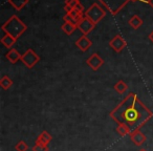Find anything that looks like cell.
Wrapping results in <instances>:
<instances>
[{
  "instance_id": "cell-1",
  "label": "cell",
  "mask_w": 153,
  "mask_h": 151,
  "mask_svg": "<svg viewBox=\"0 0 153 151\" xmlns=\"http://www.w3.org/2000/svg\"><path fill=\"white\" fill-rule=\"evenodd\" d=\"M153 112L143 104L134 92H130L110 112V118L117 124H125L131 130H138L150 121Z\"/></svg>"
},
{
  "instance_id": "cell-2",
  "label": "cell",
  "mask_w": 153,
  "mask_h": 151,
  "mask_svg": "<svg viewBox=\"0 0 153 151\" xmlns=\"http://www.w3.org/2000/svg\"><path fill=\"white\" fill-rule=\"evenodd\" d=\"M1 30L5 33V34L11 35L12 37H14L15 39H18L26 30L27 26L17 17V16H12L2 26Z\"/></svg>"
},
{
  "instance_id": "cell-3",
  "label": "cell",
  "mask_w": 153,
  "mask_h": 151,
  "mask_svg": "<svg viewBox=\"0 0 153 151\" xmlns=\"http://www.w3.org/2000/svg\"><path fill=\"white\" fill-rule=\"evenodd\" d=\"M113 16L117 15L124 7L128 4L130 1H137V0H99Z\"/></svg>"
},
{
  "instance_id": "cell-4",
  "label": "cell",
  "mask_w": 153,
  "mask_h": 151,
  "mask_svg": "<svg viewBox=\"0 0 153 151\" xmlns=\"http://www.w3.org/2000/svg\"><path fill=\"white\" fill-rule=\"evenodd\" d=\"M105 15H106V12L98 3H94L84 14V16L87 17L89 20H91L94 24L99 23L105 17Z\"/></svg>"
},
{
  "instance_id": "cell-5",
  "label": "cell",
  "mask_w": 153,
  "mask_h": 151,
  "mask_svg": "<svg viewBox=\"0 0 153 151\" xmlns=\"http://www.w3.org/2000/svg\"><path fill=\"white\" fill-rule=\"evenodd\" d=\"M39 60H40L39 56L30 48L27 49V51H26L21 57L22 63H23L27 68H33L37 63H38Z\"/></svg>"
},
{
  "instance_id": "cell-6",
  "label": "cell",
  "mask_w": 153,
  "mask_h": 151,
  "mask_svg": "<svg viewBox=\"0 0 153 151\" xmlns=\"http://www.w3.org/2000/svg\"><path fill=\"white\" fill-rule=\"evenodd\" d=\"M109 45H110V47L114 51H117V53H121V51L126 47L127 42L124 40V38L121 36V35H117V36H114L110 40Z\"/></svg>"
},
{
  "instance_id": "cell-7",
  "label": "cell",
  "mask_w": 153,
  "mask_h": 151,
  "mask_svg": "<svg viewBox=\"0 0 153 151\" xmlns=\"http://www.w3.org/2000/svg\"><path fill=\"white\" fill-rule=\"evenodd\" d=\"M86 63H87V65L89 66L92 70L97 71L98 69H100V67H102L103 66V64H104V60H103L102 58H101L100 56L96 53V54H92V55L88 58L87 61H86Z\"/></svg>"
},
{
  "instance_id": "cell-8",
  "label": "cell",
  "mask_w": 153,
  "mask_h": 151,
  "mask_svg": "<svg viewBox=\"0 0 153 151\" xmlns=\"http://www.w3.org/2000/svg\"><path fill=\"white\" fill-rule=\"evenodd\" d=\"M94 26H96V24H94L91 20L88 19L87 17H85V16H84V18L79 22V24H78V28L81 30L82 34L86 35V36H87V34H89V33L94 30Z\"/></svg>"
},
{
  "instance_id": "cell-9",
  "label": "cell",
  "mask_w": 153,
  "mask_h": 151,
  "mask_svg": "<svg viewBox=\"0 0 153 151\" xmlns=\"http://www.w3.org/2000/svg\"><path fill=\"white\" fill-rule=\"evenodd\" d=\"M129 135H130L131 142L133 143L135 146H143L147 141V136L145 135L140 129L131 131V133H130Z\"/></svg>"
},
{
  "instance_id": "cell-10",
  "label": "cell",
  "mask_w": 153,
  "mask_h": 151,
  "mask_svg": "<svg viewBox=\"0 0 153 151\" xmlns=\"http://www.w3.org/2000/svg\"><path fill=\"white\" fill-rule=\"evenodd\" d=\"M92 45V42L86 35H83L76 41V46L82 51H86Z\"/></svg>"
},
{
  "instance_id": "cell-11",
  "label": "cell",
  "mask_w": 153,
  "mask_h": 151,
  "mask_svg": "<svg viewBox=\"0 0 153 151\" xmlns=\"http://www.w3.org/2000/svg\"><path fill=\"white\" fill-rule=\"evenodd\" d=\"M51 140H53L51 135L46 131V130H44V131H42L40 134H39L38 138H36V142H35V143H37V144H42V145H46V146H48V144L51 142Z\"/></svg>"
},
{
  "instance_id": "cell-12",
  "label": "cell",
  "mask_w": 153,
  "mask_h": 151,
  "mask_svg": "<svg viewBox=\"0 0 153 151\" xmlns=\"http://www.w3.org/2000/svg\"><path fill=\"white\" fill-rule=\"evenodd\" d=\"M5 57H7V59L9 60L11 63L15 64V63H17L19 60H21L22 55H20V53L17 51V49L12 48V49H10V51H7V55H5Z\"/></svg>"
},
{
  "instance_id": "cell-13",
  "label": "cell",
  "mask_w": 153,
  "mask_h": 151,
  "mask_svg": "<svg viewBox=\"0 0 153 151\" xmlns=\"http://www.w3.org/2000/svg\"><path fill=\"white\" fill-rule=\"evenodd\" d=\"M16 41H17V39H15L14 37H12L11 35H9V34H5L4 36L1 38V43H2L7 48H11V47L15 44Z\"/></svg>"
},
{
  "instance_id": "cell-14",
  "label": "cell",
  "mask_w": 153,
  "mask_h": 151,
  "mask_svg": "<svg viewBox=\"0 0 153 151\" xmlns=\"http://www.w3.org/2000/svg\"><path fill=\"white\" fill-rule=\"evenodd\" d=\"M30 0H9V3L17 11L22 10L26 4L28 3Z\"/></svg>"
},
{
  "instance_id": "cell-15",
  "label": "cell",
  "mask_w": 153,
  "mask_h": 151,
  "mask_svg": "<svg viewBox=\"0 0 153 151\" xmlns=\"http://www.w3.org/2000/svg\"><path fill=\"white\" fill-rule=\"evenodd\" d=\"M128 23H129V25L131 26L132 28H134V30H137V28H140V25L143 24V20L140 19L137 15H134V16H132V17L130 18L129 21H128Z\"/></svg>"
},
{
  "instance_id": "cell-16",
  "label": "cell",
  "mask_w": 153,
  "mask_h": 151,
  "mask_svg": "<svg viewBox=\"0 0 153 151\" xmlns=\"http://www.w3.org/2000/svg\"><path fill=\"white\" fill-rule=\"evenodd\" d=\"M113 88H114V90L117 92V94H123L124 92H126V90L128 89V85H127V84H126L124 81H122V80H120V81H117V83L114 84V86H113Z\"/></svg>"
},
{
  "instance_id": "cell-17",
  "label": "cell",
  "mask_w": 153,
  "mask_h": 151,
  "mask_svg": "<svg viewBox=\"0 0 153 151\" xmlns=\"http://www.w3.org/2000/svg\"><path fill=\"white\" fill-rule=\"evenodd\" d=\"M131 128L129 126L125 125V124H117V132L120 134L121 136H124L126 134H130L131 133Z\"/></svg>"
},
{
  "instance_id": "cell-18",
  "label": "cell",
  "mask_w": 153,
  "mask_h": 151,
  "mask_svg": "<svg viewBox=\"0 0 153 151\" xmlns=\"http://www.w3.org/2000/svg\"><path fill=\"white\" fill-rule=\"evenodd\" d=\"M68 15L72 18V20H74V24H76V25H78V24H79V22L84 18L83 14L80 13V12H78L76 10H72V11L70 12Z\"/></svg>"
},
{
  "instance_id": "cell-19",
  "label": "cell",
  "mask_w": 153,
  "mask_h": 151,
  "mask_svg": "<svg viewBox=\"0 0 153 151\" xmlns=\"http://www.w3.org/2000/svg\"><path fill=\"white\" fill-rule=\"evenodd\" d=\"M76 28H78V26L72 23H69V22H65V23L62 25V30H63L66 35H71Z\"/></svg>"
},
{
  "instance_id": "cell-20",
  "label": "cell",
  "mask_w": 153,
  "mask_h": 151,
  "mask_svg": "<svg viewBox=\"0 0 153 151\" xmlns=\"http://www.w3.org/2000/svg\"><path fill=\"white\" fill-rule=\"evenodd\" d=\"M12 85H13V81H12L7 76H3V77L0 79V86L4 90H7Z\"/></svg>"
},
{
  "instance_id": "cell-21",
  "label": "cell",
  "mask_w": 153,
  "mask_h": 151,
  "mask_svg": "<svg viewBox=\"0 0 153 151\" xmlns=\"http://www.w3.org/2000/svg\"><path fill=\"white\" fill-rule=\"evenodd\" d=\"M16 151H27L28 150V145L26 144L24 141H19L17 145L15 146Z\"/></svg>"
},
{
  "instance_id": "cell-22",
  "label": "cell",
  "mask_w": 153,
  "mask_h": 151,
  "mask_svg": "<svg viewBox=\"0 0 153 151\" xmlns=\"http://www.w3.org/2000/svg\"><path fill=\"white\" fill-rule=\"evenodd\" d=\"M33 151H48V146L35 143L34 147H33Z\"/></svg>"
},
{
  "instance_id": "cell-23",
  "label": "cell",
  "mask_w": 153,
  "mask_h": 151,
  "mask_svg": "<svg viewBox=\"0 0 153 151\" xmlns=\"http://www.w3.org/2000/svg\"><path fill=\"white\" fill-rule=\"evenodd\" d=\"M80 1L79 0H65V5L71 7L72 10H74L76 7V5L79 4Z\"/></svg>"
},
{
  "instance_id": "cell-24",
  "label": "cell",
  "mask_w": 153,
  "mask_h": 151,
  "mask_svg": "<svg viewBox=\"0 0 153 151\" xmlns=\"http://www.w3.org/2000/svg\"><path fill=\"white\" fill-rule=\"evenodd\" d=\"M74 10H76L78 12H80V13H83V11H84V7H83V5L81 4V3H79V4L76 5V7Z\"/></svg>"
},
{
  "instance_id": "cell-25",
  "label": "cell",
  "mask_w": 153,
  "mask_h": 151,
  "mask_svg": "<svg viewBox=\"0 0 153 151\" xmlns=\"http://www.w3.org/2000/svg\"><path fill=\"white\" fill-rule=\"evenodd\" d=\"M149 39H150V40H151V41H152V42H153V32L151 33L150 35H149Z\"/></svg>"
},
{
  "instance_id": "cell-26",
  "label": "cell",
  "mask_w": 153,
  "mask_h": 151,
  "mask_svg": "<svg viewBox=\"0 0 153 151\" xmlns=\"http://www.w3.org/2000/svg\"><path fill=\"white\" fill-rule=\"evenodd\" d=\"M148 3L151 5V7L153 9V0H148Z\"/></svg>"
},
{
  "instance_id": "cell-27",
  "label": "cell",
  "mask_w": 153,
  "mask_h": 151,
  "mask_svg": "<svg viewBox=\"0 0 153 151\" xmlns=\"http://www.w3.org/2000/svg\"><path fill=\"white\" fill-rule=\"evenodd\" d=\"M138 151H147V150H146V149H140Z\"/></svg>"
}]
</instances>
